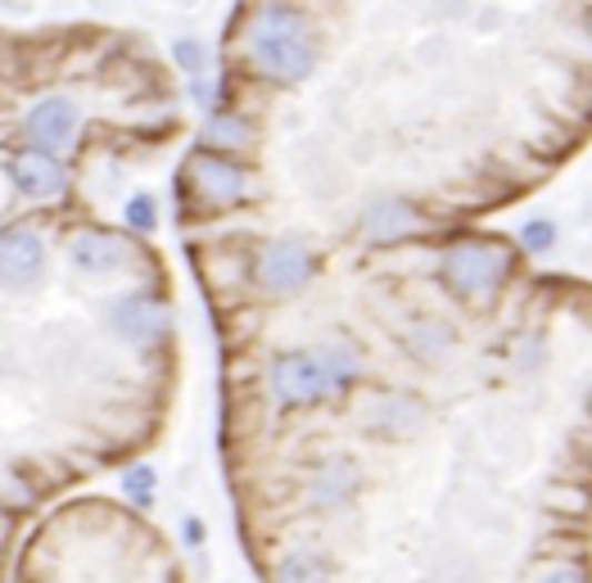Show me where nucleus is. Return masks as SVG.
Instances as JSON below:
<instances>
[{
    "label": "nucleus",
    "instance_id": "6ab92c4d",
    "mask_svg": "<svg viewBox=\"0 0 592 583\" xmlns=\"http://www.w3.org/2000/svg\"><path fill=\"white\" fill-rule=\"evenodd\" d=\"M539 583H588V574H583V565H552Z\"/></svg>",
    "mask_w": 592,
    "mask_h": 583
},
{
    "label": "nucleus",
    "instance_id": "9b49d317",
    "mask_svg": "<svg viewBox=\"0 0 592 583\" xmlns=\"http://www.w3.org/2000/svg\"><path fill=\"white\" fill-rule=\"evenodd\" d=\"M362 227H367V235H371L375 244H393V240L412 235V231L421 227V218H417V209L403 204V200H384V204H375V209L367 213Z\"/></svg>",
    "mask_w": 592,
    "mask_h": 583
},
{
    "label": "nucleus",
    "instance_id": "ddd939ff",
    "mask_svg": "<svg viewBox=\"0 0 592 583\" xmlns=\"http://www.w3.org/2000/svg\"><path fill=\"white\" fill-rule=\"evenodd\" d=\"M317 353H321L325 371H331V384H335V389H344V384L362 371V358H358V349H353L349 340H331V344H321Z\"/></svg>",
    "mask_w": 592,
    "mask_h": 583
},
{
    "label": "nucleus",
    "instance_id": "a211bd4d",
    "mask_svg": "<svg viewBox=\"0 0 592 583\" xmlns=\"http://www.w3.org/2000/svg\"><path fill=\"white\" fill-rule=\"evenodd\" d=\"M552 240H556V227H552V222H543V218H539V222H530V227L520 231V244L530 249V253H548V249H552Z\"/></svg>",
    "mask_w": 592,
    "mask_h": 583
},
{
    "label": "nucleus",
    "instance_id": "0eeeda50",
    "mask_svg": "<svg viewBox=\"0 0 592 583\" xmlns=\"http://www.w3.org/2000/svg\"><path fill=\"white\" fill-rule=\"evenodd\" d=\"M23 137H28V145H37L46 154H63L78 141V104L69 96H46L41 104L28 109Z\"/></svg>",
    "mask_w": 592,
    "mask_h": 583
},
{
    "label": "nucleus",
    "instance_id": "4468645a",
    "mask_svg": "<svg viewBox=\"0 0 592 583\" xmlns=\"http://www.w3.org/2000/svg\"><path fill=\"white\" fill-rule=\"evenodd\" d=\"M325 579H331V570L317 552H294L277 565V583H325Z\"/></svg>",
    "mask_w": 592,
    "mask_h": 583
},
{
    "label": "nucleus",
    "instance_id": "2eb2a0df",
    "mask_svg": "<svg viewBox=\"0 0 592 583\" xmlns=\"http://www.w3.org/2000/svg\"><path fill=\"white\" fill-rule=\"evenodd\" d=\"M122 493L137 502V506H150V497H154V471L150 466H131L122 475Z\"/></svg>",
    "mask_w": 592,
    "mask_h": 583
},
{
    "label": "nucleus",
    "instance_id": "aec40b11",
    "mask_svg": "<svg viewBox=\"0 0 592 583\" xmlns=\"http://www.w3.org/2000/svg\"><path fill=\"white\" fill-rule=\"evenodd\" d=\"M200 539H204V525H200V521H185V543L194 547V543H200Z\"/></svg>",
    "mask_w": 592,
    "mask_h": 583
},
{
    "label": "nucleus",
    "instance_id": "20e7f679",
    "mask_svg": "<svg viewBox=\"0 0 592 583\" xmlns=\"http://www.w3.org/2000/svg\"><path fill=\"white\" fill-rule=\"evenodd\" d=\"M272 394L285 408H312L325 394H335V384H331V371H325L317 349L312 353H281L272 362Z\"/></svg>",
    "mask_w": 592,
    "mask_h": 583
},
{
    "label": "nucleus",
    "instance_id": "7ed1b4c3",
    "mask_svg": "<svg viewBox=\"0 0 592 583\" xmlns=\"http://www.w3.org/2000/svg\"><path fill=\"white\" fill-rule=\"evenodd\" d=\"M185 185L194 190V200L204 209H235L249 200V168H240L231 154L222 150H194L185 159Z\"/></svg>",
    "mask_w": 592,
    "mask_h": 583
},
{
    "label": "nucleus",
    "instance_id": "f3484780",
    "mask_svg": "<svg viewBox=\"0 0 592 583\" xmlns=\"http://www.w3.org/2000/svg\"><path fill=\"white\" fill-rule=\"evenodd\" d=\"M177 63H181V73H190V78H204V69H209V63H204V46L200 41H177Z\"/></svg>",
    "mask_w": 592,
    "mask_h": 583
},
{
    "label": "nucleus",
    "instance_id": "f03ea898",
    "mask_svg": "<svg viewBox=\"0 0 592 583\" xmlns=\"http://www.w3.org/2000/svg\"><path fill=\"white\" fill-rule=\"evenodd\" d=\"M506 272H511V253L498 240H475L471 235V240L448 244V253H443V281L456 299H466V303H489L502 290Z\"/></svg>",
    "mask_w": 592,
    "mask_h": 583
},
{
    "label": "nucleus",
    "instance_id": "f8f14e48",
    "mask_svg": "<svg viewBox=\"0 0 592 583\" xmlns=\"http://www.w3.org/2000/svg\"><path fill=\"white\" fill-rule=\"evenodd\" d=\"M204 145L209 150H249L253 145V132H249V122L240 113H218L204 127Z\"/></svg>",
    "mask_w": 592,
    "mask_h": 583
},
{
    "label": "nucleus",
    "instance_id": "f257e3e1",
    "mask_svg": "<svg viewBox=\"0 0 592 583\" xmlns=\"http://www.w3.org/2000/svg\"><path fill=\"white\" fill-rule=\"evenodd\" d=\"M244 59L258 78L268 82H303L317 63L312 28L308 19L285 6V0H268L244 28Z\"/></svg>",
    "mask_w": 592,
    "mask_h": 583
},
{
    "label": "nucleus",
    "instance_id": "dca6fc26",
    "mask_svg": "<svg viewBox=\"0 0 592 583\" xmlns=\"http://www.w3.org/2000/svg\"><path fill=\"white\" fill-rule=\"evenodd\" d=\"M127 227L131 231H154L159 227V209H154L150 194H137V200L127 204Z\"/></svg>",
    "mask_w": 592,
    "mask_h": 583
},
{
    "label": "nucleus",
    "instance_id": "9d476101",
    "mask_svg": "<svg viewBox=\"0 0 592 583\" xmlns=\"http://www.w3.org/2000/svg\"><path fill=\"white\" fill-rule=\"evenodd\" d=\"M113 331L127 344H141L146 349V344L163 340V331H168V308L159 299H150V294H131V299H122L113 308Z\"/></svg>",
    "mask_w": 592,
    "mask_h": 583
},
{
    "label": "nucleus",
    "instance_id": "39448f33",
    "mask_svg": "<svg viewBox=\"0 0 592 583\" xmlns=\"http://www.w3.org/2000/svg\"><path fill=\"white\" fill-rule=\"evenodd\" d=\"M46 272V240L41 231L14 222L0 227V290H32Z\"/></svg>",
    "mask_w": 592,
    "mask_h": 583
},
{
    "label": "nucleus",
    "instance_id": "1a4fd4ad",
    "mask_svg": "<svg viewBox=\"0 0 592 583\" xmlns=\"http://www.w3.org/2000/svg\"><path fill=\"white\" fill-rule=\"evenodd\" d=\"M69 258H73V268L87 272V277H113L127 268V240L122 235H109V231H78L73 244H69Z\"/></svg>",
    "mask_w": 592,
    "mask_h": 583
},
{
    "label": "nucleus",
    "instance_id": "423d86ee",
    "mask_svg": "<svg viewBox=\"0 0 592 583\" xmlns=\"http://www.w3.org/2000/svg\"><path fill=\"white\" fill-rule=\"evenodd\" d=\"M253 277H258V285L268 290L272 299H290L312 277V249L303 240H272L268 249L258 253Z\"/></svg>",
    "mask_w": 592,
    "mask_h": 583
},
{
    "label": "nucleus",
    "instance_id": "6e6552de",
    "mask_svg": "<svg viewBox=\"0 0 592 583\" xmlns=\"http://www.w3.org/2000/svg\"><path fill=\"white\" fill-rule=\"evenodd\" d=\"M10 181L19 194H28V200H59L63 185H69V172H63L59 154H46V150H19L10 159Z\"/></svg>",
    "mask_w": 592,
    "mask_h": 583
}]
</instances>
